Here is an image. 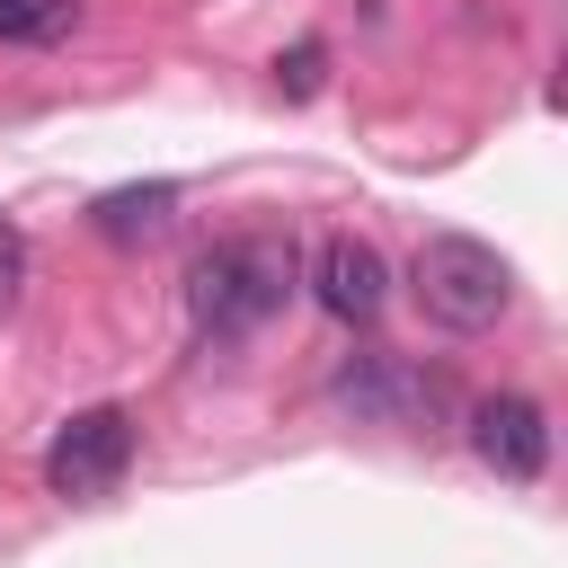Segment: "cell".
Listing matches in <instances>:
<instances>
[{
    "instance_id": "ba28073f",
    "label": "cell",
    "mask_w": 568,
    "mask_h": 568,
    "mask_svg": "<svg viewBox=\"0 0 568 568\" xmlns=\"http://www.w3.org/2000/svg\"><path fill=\"white\" fill-rule=\"evenodd\" d=\"M320 71H328V53H320V44H293V53L275 62V89H284V98H311Z\"/></svg>"
},
{
    "instance_id": "9c48e42d",
    "label": "cell",
    "mask_w": 568,
    "mask_h": 568,
    "mask_svg": "<svg viewBox=\"0 0 568 568\" xmlns=\"http://www.w3.org/2000/svg\"><path fill=\"white\" fill-rule=\"evenodd\" d=\"M18 293H27V231L0 222V311H18Z\"/></svg>"
},
{
    "instance_id": "6da1fadb",
    "label": "cell",
    "mask_w": 568,
    "mask_h": 568,
    "mask_svg": "<svg viewBox=\"0 0 568 568\" xmlns=\"http://www.w3.org/2000/svg\"><path fill=\"white\" fill-rule=\"evenodd\" d=\"M293 284H302L293 240L248 231V240H222V248H204V257L186 266V311H195L204 337H257V328L293 302Z\"/></svg>"
},
{
    "instance_id": "8992f818",
    "label": "cell",
    "mask_w": 568,
    "mask_h": 568,
    "mask_svg": "<svg viewBox=\"0 0 568 568\" xmlns=\"http://www.w3.org/2000/svg\"><path fill=\"white\" fill-rule=\"evenodd\" d=\"M169 204H178V186H169V178H151V186H115V195H98V204H89V222H98L106 240H142V231H160V222H169Z\"/></svg>"
},
{
    "instance_id": "52a82bcc",
    "label": "cell",
    "mask_w": 568,
    "mask_h": 568,
    "mask_svg": "<svg viewBox=\"0 0 568 568\" xmlns=\"http://www.w3.org/2000/svg\"><path fill=\"white\" fill-rule=\"evenodd\" d=\"M80 27V0H0V44H62Z\"/></svg>"
},
{
    "instance_id": "7a4b0ae2",
    "label": "cell",
    "mask_w": 568,
    "mask_h": 568,
    "mask_svg": "<svg viewBox=\"0 0 568 568\" xmlns=\"http://www.w3.org/2000/svg\"><path fill=\"white\" fill-rule=\"evenodd\" d=\"M417 302H426V320H444L462 337L470 328H497L506 302H515V266L488 240H470V231H435L417 248Z\"/></svg>"
},
{
    "instance_id": "5b68a950",
    "label": "cell",
    "mask_w": 568,
    "mask_h": 568,
    "mask_svg": "<svg viewBox=\"0 0 568 568\" xmlns=\"http://www.w3.org/2000/svg\"><path fill=\"white\" fill-rule=\"evenodd\" d=\"M311 293H320V311H337V320H373L382 311V293H390V275H382V248L373 240H320L311 248Z\"/></svg>"
},
{
    "instance_id": "277c9868",
    "label": "cell",
    "mask_w": 568,
    "mask_h": 568,
    "mask_svg": "<svg viewBox=\"0 0 568 568\" xmlns=\"http://www.w3.org/2000/svg\"><path fill=\"white\" fill-rule=\"evenodd\" d=\"M470 453H479L497 479L532 488V479L550 470V417H541L524 390H497V399H479V408H470Z\"/></svg>"
},
{
    "instance_id": "3957f363",
    "label": "cell",
    "mask_w": 568,
    "mask_h": 568,
    "mask_svg": "<svg viewBox=\"0 0 568 568\" xmlns=\"http://www.w3.org/2000/svg\"><path fill=\"white\" fill-rule=\"evenodd\" d=\"M133 470V417L106 399V408H80L53 444H44V488L71 497V506H98L115 497V479Z\"/></svg>"
}]
</instances>
